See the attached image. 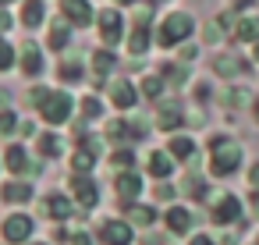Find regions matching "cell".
Wrapping results in <instances>:
<instances>
[{
	"mask_svg": "<svg viewBox=\"0 0 259 245\" xmlns=\"http://www.w3.org/2000/svg\"><path fill=\"white\" fill-rule=\"evenodd\" d=\"M209 149H213V160H209V171H213V174H231V171L241 164V146H238L234 139L217 135V139L209 142Z\"/></svg>",
	"mask_w": 259,
	"mask_h": 245,
	"instance_id": "obj_1",
	"label": "cell"
},
{
	"mask_svg": "<svg viewBox=\"0 0 259 245\" xmlns=\"http://www.w3.org/2000/svg\"><path fill=\"white\" fill-rule=\"evenodd\" d=\"M188 32H192V18H188V15H167V22H163L160 32H156V43H160V47H174V43H181Z\"/></svg>",
	"mask_w": 259,
	"mask_h": 245,
	"instance_id": "obj_2",
	"label": "cell"
},
{
	"mask_svg": "<svg viewBox=\"0 0 259 245\" xmlns=\"http://www.w3.org/2000/svg\"><path fill=\"white\" fill-rule=\"evenodd\" d=\"M68 114H71V96L68 93H50V100L43 103V117L50 125H61V121H68Z\"/></svg>",
	"mask_w": 259,
	"mask_h": 245,
	"instance_id": "obj_3",
	"label": "cell"
},
{
	"mask_svg": "<svg viewBox=\"0 0 259 245\" xmlns=\"http://www.w3.org/2000/svg\"><path fill=\"white\" fill-rule=\"evenodd\" d=\"M100 238H103L107 245H128V241H132V224H124V220H107V224L100 227Z\"/></svg>",
	"mask_w": 259,
	"mask_h": 245,
	"instance_id": "obj_4",
	"label": "cell"
},
{
	"mask_svg": "<svg viewBox=\"0 0 259 245\" xmlns=\"http://www.w3.org/2000/svg\"><path fill=\"white\" fill-rule=\"evenodd\" d=\"M29 234H32V220H29V217H22V213H18V217H11V220L4 224V238H8V241H25Z\"/></svg>",
	"mask_w": 259,
	"mask_h": 245,
	"instance_id": "obj_5",
	"label": "cell"
},
{
	"mask_svg": "<svg viewBox=\"0 0 259 245\" xmlns=\"http://www.w3.org/2000/svg\"><path fill=\"white\" fill-rule=\"evenodd\" d=\"M100 32H103V43L107 47L117 43V36H121V15L117 11H103L100 15Z\"/></svg>",
	"mask_w": 259,
	"mask_h": 245,
	"instance_id": "obj_6",
	"label": "cell"
},
{
	"mask_svg": "<svg viewBox=\"0 0 259 245\" xmlns=\"http://www.w3.org/2000/svg\"><path fill=\"white\" fill-rule=\"evenodd\" d=\"M238 210H241V202H238L234 195H224V199L213 206V224H231V220L238 217Z\"/></svg>",
	"mask_w": 259,
	"mask_h": 245,
	"instance_id": "obj_7",
	"label": "cell"
},
{
	"mask_svg": "<svg viewBox=\"0 0 259 245\" xmlns=\"http://www.w3.org/2000/svg\"><path fill=\"white\" fill-rule=\"evenodd\" d=\"M61 8H64L68 22H75V25H89V22H93V11H89L85 0H64Z\"/></svg>",
	"mask_w": 259,
	"mask_h": 245,
	"instance_id": "obj_8",
	"label": "cell"
},
{
	"mask_svg": "<svg viewBox=\"0 0 259 245\" xmlns=\"http://www.w3.org/2000/svg\"><path fill=\"white\" fill-rule=\"evenodd\" d=\"M71 192H75V199H78V206H96V185L89 181V178H75L71 181Z\"/></svg>",
	"mask_w": 259,
	"mask_h": 245,
	"instance_id": "obj_9",
	"label": "cell"
},
{
	"mask_svg": "<svg viewBox=\"0 0 259 245\" xmlns=\"http://www.w3.org/2000/svg\"><path fill=\"white\" fill-rule=\"evenodd\" d=\"M110 100H114L121 110L135 107V86H132V82H114V86H110Z\"/></svg>",
	"mask_w": 259,
	"mask_h": 245,
	"instance_id": "obj_10",
	"label": "cell"
},
{
	"mask_svg": "<svg viewBox=\"0 0 259 245\" xmlns=\"http://www.w3.org/2000/svg\"><path fill=\"white\" fill-rule=\"evenodd\" d=\"M43 210H47V217H54V220H68V217H71V202H68L64 195H47V199H43Z\"/></svg>",
	"mask_w": 259,
	"mask_h": 245,
	"instance_id": "obj_11",
	"label": "cell"
},
{
	"mask_svg": "<svg viewBox=\"0 0 259 245\" xmlns=\"http://www.w3.org/2000/svg\"><path fill=\"white\" fill-rule=\"evenodd\" d=\"M160 128H181V107H178V100H163L160 103Z\"/></svg>",
	"mask_w": 259,
	"mask_h": 245,
	"instance_id": "obj_12",
	"label": "cell"
},
{
	"mask_svg": "<svg viewBox=\"0 0 259 245\" xmlns=\"http://www.w3.org/2000/svg\"><path fill=\"white\" fill-rule=\"evenodd\" d=\"M163 217H167V227H170V231H178V234L192 227V213H188V210H181V206H170Z\"/></svg>",
	"mask_w": 259,
	"mask_h": 245,
	"instance_id": "obj_13",
	"label": "cell"
},
{
	"mask_svg": "<svg viewBox=\"0 0 259 245\" xmlns=\"http://www.w3.org/2000/svg\"><path fill=\"white\" fill-rule=\"evenodd\" d=\"M39 68H43L39 50H36L32 43H25V47H22V71H25V75H39Z\"/></svg>",
	"mask_w": 259,
	"mask_h": 245,
	"instance_id": "obj_14",
	"label": "cell"
},
{
	"mask_svg": "<svg viewBox=\"0 0 259 245\" xmlns=\"http://www.w3.org/2000/svg\"><path fill=\"white\" fill-rule=\"evenodd\" d=\"M142 192V178L139 174H121L117 178V195L121 199H132V195H139Z\"/></svg>",
	"mask_w": 259,
	"mask_h": 245,
	"instance_id": "obj_15",
	"label": "cell"
},
{
	"mask_svg": "<svg viewBox=\"0 0 259 245\" xmlns=\"http://www.w3.org/2000/svg\"><path fill=\"white\" fill-rule=\"evenodd\" d=\"M4 199H8V202H29V199H32V185H25V181H11V185L4 188Z\"/></svg>",
	"mask_w": 259,
	"mask_h": 245,
	"instance_id": "obj_16",
	"label": "cell"
},
{
	"mask_svg": "<svg viewBox=\"0 0 259 245\" xmlns=\"http://www.w3.org/2000/svg\"><path fill=\"white\" fill-rule=\"evenodd\" d=\"M170 156H185V160H192L195 156V142L192 139H185V135H178V139H170V149H167Z\"/></svg>",
	"mask_w": 259,
	"mask_h": 245,
	"instance_id": "obj_17",
	"label": "cell"
},
{
	"mask_svg": "<svg viewBox=\"0 0 259 245\" xmlns=\"http://www.w3.org/2000/svg\"><path fill=\"white\" fill-rule=\"evenodd\" d=\"M8 167H11L15 174L29 171V153H25L22 146H11V149H8Z\"/></svg>",
	"mask_w": 259,
	"mask_h": 245,
	"instance_id": "obj_18",
	"label": "cell"
},
{
	"mask_svg": "<svg viewBox=\"0 0 259 245\" xmlns=\"http://www.w3.org/2000/svg\"><path fill=\"white\" fill-rule=\"evenodd\" d=\"M170 171H174V164H170V156H167V153H153V156H149V174L167 178Z\"/></svg>",
	"mask_w": 259,
	"mask_h": 245,
	"instance_id": "obj_19",
	"label": "cell"
},
{
	"mask_svg": "<svg viewBox=\"0 0 259 245\" xmlns=\"http://www.w3.org/2000/svg\"><path fill=\"white\" fill-rule=\"evenodd\" d=\"M128 220L139 224V227H149V224L156 220V213H153L149 206H132V210H128Z\"/></svg>",
	"mask_w": 259,
	"mask_h": 245,
	"instance_id": "obj_20",
	"label": "cell"
},
{
	"mask_svg": "<svg viewBox=\"0 0 259 245\" xmlns=\"http://www.w3.org/2000/svg\"><path fill=\"white\" fill-rule=\"evenodd\" d=\"M64 43H68V22H54V25H50V47L61 50Z\"/></svg>",
	"mask_w": 259,
	"mask_h": 245,
	"instance_id": "obj_21",
	"label": "cell"
},
{
	"mask_svg": "<svg viewBox=\"0 0 259 245\" xmlns=\"http://www.w3.org/2000/svg\"><path fill=\"white\" fill-rule=\"evenodd\" d=\"M146 47H149V36H146V29H132V39H128V50L132 54H146Z\"/></svg>",
	"mask_w": 259,
	"mask_h": 245,
	"instance_id": "obj_22",
	"label": "cell"
},
{
	"mask_svg": "<svg viewBox=\"0 0 259 245\" xmlns=\"http://www.w3.org/2000/svg\"><path fill=\"white\" fill-rule=\"evenodd\" d=\"M110 68H114V54H110V50L93 54V71H96V75H107Z\"/></svg>",
	"mask_w": 259,
	"mask_h": 245,
	"instance_id": "obj_23",
	"label": "cell"
},
{
	"mask_svg": "<svg viewBox=\"0 0 259 245\" xmlns=\"http://www.w3.org/2000/svg\"><path fill=\"white\" fill-rule=\"evenodd\" d=\"M25 25H39L43 22V4H39V0H25Z\"/></svg>",
	"mask_w": 259,
	"mask_h": 245,
	"instance_id": "obj_24",
	"label": "cell"
},
{
	"mask_svg": "<svg viewBox=\"0 0 259 245\" xmlns=\"http://www.w3.org/2000/svg\"><path fill=\"white\" fill-rule=\"evenodd\" d=\"M71 167H75V171H82V174H85V171H89V167H93V149H78V153H75V156H71Z\"/></svg>",
	"mask_w": 259,
	"mask_h": 245,
	"instance_id": "obj_25",
	"label": "cell"
},
{
	"mask_svg": "<svg viewBox=\"0 0 259 245\" xmlns=\"http://www.w3.org/2000/svg\"><path fill=\"white\" fill-rule=\"evenodd\" d=\"M238 68H241L238 57H220V61H217V71H220V75H238Z\"/></svg>",
	"mask_w": 259,
	"mask_h": 245,
	"instance_id": "obj_26",
	"label": "cell"
},
{
	"mask_svg": "<svg viewBox=\"0 0 259 245\" xmlns=\"http://www.w3.org/2000/svg\"><path fill=\"white\" fill-rule=\"evenodd\" d=\"M39 149H43L47 156H57V153H61V139H57V135H43V139H39Z\"/></svg>",
	"mask_w": 259,
	"mask_h": 245,
	"instance_id": "obj_27",
	"label": "cell"
},
{
	"mask_svg": "<svg viewBox=\"0 0 259 245\" xmlns=\"http://www.w3.org/2000/svg\"><path fill=\"white\" fill-rule=\"evenodd\" d=\"M185 192H188V195H195V199H206V181H202V178H188Z\"/></svg>",
	"mask_w": 259,
	"mask_h": 245,
	"instance_id": "obj_28",
	"label": "cell"
},
{
	"mask_svg": "<svg viewBox=\"0 0 259 245\" xmlns=\"http://www.w3.org/2000/svg\"><path fill=\"white\" fill-rule=\"evenodd\" d=\"M238 36H241V39H255V36H259V18H248V22H241Z\"/></svg>",
	"mask_w": 259,
	"mask_h": 245,
	"instance_id": "obj_29",
	"label": "cell"
},
{
	"mask_svg": "<svg viewBox=\"0 0 259 245\" xmlns=\"http://www.w3.org/2000/svg\"><path fill=\"white\" fill-rule=\"evenodd\" d=\"M11 61H15V50H11L4 39H0V71H8V68H11Z\"/></svg>",
	"mask_w": 259,
	"mask_h": 245,
	"instance_id": "obj_30",
	"label": "cell"
},
{
	"mask_svg": "<svg viewBox=\"0 0 259 245\" xmlns=\"http://www.w3.org/2000/svg\"><path fill=\"white\" fill-rule=\"evenodd\" d=\"M61 75H64V82H75V78L82 75V68H78V61H64V68H61Z\"/></svg>",
	"mask_w": 259,
	"mask_h": 245,
	"instance_id": "obj_31",
	"label": "cell"
},
{
	"mask_svg": "<svg viewBox=\"0 0 259 245\" xmlns=\"http://www.w3.org/2000/svg\"><path fill=\"white\" fill-rule=\"evenodd\" d=\"M15 128H18V121H15V114H8V110H4V114H0V135H11Z\"/></svg>",
	"mask_w": 259,
	"mask_h": 245,
	"instance_id": "obj_32",
	"label": "cell"
},
{
	"mask_svg": "<svg viewBox=\"0 0 259 245\" xmlns=\"http://www.w3.org/2000/svg\"><path fill=\"white\" fill-rule=\"evenodd\" d=\"M142 93H146V96H156V93H160V78H156V75L146 78V82H142Z\"/></svg>",
	"mask_w": 259,
	"mask_h": 245,
	"instance_id": "obj_33",
	"label": "cell"
},
{
	"mask_svg": "<svg viewBox=\"0 0 259 245\" xmlns=\"http://www.w3.org/2000/svg\"><path fill=\"white\" fill-rule=\"evenodd\" d=\"M82 107H85V114H89V117H96V114H100V103H96V96H85V103H82Z\"/></svg>",
	"mask_w": 259,
	"mask_h": 245,
	"instance_id": "obj_34",
	"label": "cell"
},
{
	"mask_svg": "<svg viewBox=\"0 0 259 245\" xmlns=\"http://www.w3.org/2000/svg\"><path fill=\"white\" fill-rule=\"evenodd\" d=\"M156 199H174V188L170 185H156Z\"/></svg>",
	"mask_w": 259,
	"mask_h": 245,
	"instance_id": "obj_35",
	"label": "cell"
},
{
	"mask_svg": "<svg viewBox=\"0 0 259 245\" xmlns=\"http://www.w3.org/2000/svg\"><path fill=\"white\" fill-rule=\"evenodd\" d=\"M114 160H117V164H121V167H124V164H132V160H135V156H132V153H128V149H117V156H114Z\"/></svg>",
	"mask_w": 259,
	"mask_h": 245,
	"instance_id": "obj_36",
	"label": "cell"
},
{
	"mask_svg": "<svg viewBox=\"0 0 259 245\" xmlns=\"http://www.w3.org/2000/svg\"><path fill=\"white\" fill-rule=\"evenodd\" d=\"M71 245H93V238H89V234H75Z\"/></svg>",
	"mask_w": 259,
	"mask_h": 245,
	"instance_id": "obj_37",
	"label": "cell"
},
{
	"mask_svg": "<svg viewBox=\"0 0 259 245\" xmlns=\"http://www.w3.org/2000/svg\"><path fill=\"white\" fill-rule=\"evenodd\" d=\"M192 245H213V238H206V234H195V238H192Z\"/></svg>",
	"mask_w": 259,
	"mask_h": 245,
	"instance_id": "obj_38",
	"label": "cell"
},
{
	"mask_svg": "<svg viewBox=\"0 0 259 245\" xmlns=\"http://www.w3.org/2000/svg\"><path fill=\"white\" fill-rule=\"evenodd\" d=\"M248 178H252V185H259V164L252 167V174H248Z\"/></svg>",
	"mask_w": 259,
	"mask_h": 245,
	"instance_id": "obj_39",
	"label": "cell"
},
{
	"mask_svg": "<svg viewBox=\"0 0 259 245\" xmlns=\"http://www.w3.org/2000/svg\"><path fill=\"white\" fill-rule=\"evenodd\" d=\"M8 25H11V18H8L4 11H0V29H8Z\"/></svg>",
	"mask_w": 259,
	"mask_h": 245,
	"instance_id": "obj_40",
	"label": "cell"
},
{
	"mask_svg": "<svg viewBox=\"0 0 259 245\" xmlns=\"http://www.w3.org/2000/svg\"><path fill=\"white\" fill-rule=\"evenodd\" d=\"M252 210H255V217H259V195H255V199H252Z\"/></svg>",
	"mask_w": 259,
	"mask_h": 245,
	"instance_id": "obj_41",
	"label": "cell"
},
{
	"mask_svg": "<svg viewBox=\"0 0 259 245\" xmlns=\"http://www.w3.org/2000/svg\"><path fill=\"white\" fill-rule=\"evenodd\" d=\"M255 121H259V103H255Z\"/></svg>",
	"mask_w": 259,
	"mask_h": 245,
	"instance_id": "obj_42",
	"label": "cell"
},
{
	"mask_svg": "<svg viewBox=\"0 0 259 245\" xmlns=\"http://www.w3.org/2000/svg\"><path fill=\"white\" fill-rule=\"evenodd\" d=\"M255 57H259V47H255Z\"/></svg>",
	"mask_w": 259,
	"mask_h": 245,
	"instance_id": "obj_43",
	"label": "cell"
},
{
	"mask_svg": "<svg viewBox=\"0 0 259 245\" xmlns=\"http://www.w3.org/2000/svg\"><path fill=\"white\" fill-rule=\"evenodd\" d=\"M0 4H8V0H0Z\"/></svg>",
	"mask_w": 259,
	"mask_h": 245,
	"instance_id": "obj_44",
	"label": "cell"
}]
</instances>
